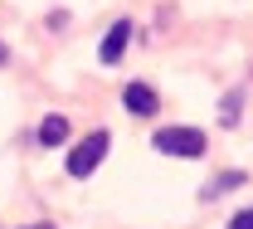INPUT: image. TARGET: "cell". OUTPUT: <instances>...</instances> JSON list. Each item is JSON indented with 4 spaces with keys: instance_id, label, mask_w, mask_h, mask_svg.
<instances>
[{
    "instance_id": "cell-1",
    "label": "cell",
    "mask_w": 253,
    "mask_h": 229,
    "mask_svg": "<svg viewBox=\"0 0 253 229\" xmlns=\"http://www.w3.org/2000/svg\"><path fill=\"white\" fill-rule=\"evenodd\" d=\"M107 146H112V132H107V127L88 132V137L68 151V176H78V181H83V176H93L97 166H102V156H107Z\"/></svg>"
},
{
    "instance_id": "cell-2",
    "label": "cell",
    "mask_w": 253,
    "mask_h": 229,
    "mask_svg": "<svg viewBox=\"0 0 253 229\" xmlns=\"http://www.w3.org/2000/svg\"><path fill=\"white\" fill-rule=\"evenodd\" d=\"M151 146H156L161 156H185V161H195L205 151V132L200 127H161L151 137Z\"/></svg>"
},
{
    "instance_id": "cell-3",
    "label": "cell",
    "mask_w": 253,
    "mask_h": 229,
    "mask_svg": "<svg viewBox=\"0 0 253 229\" xmlns=\"http://www.w3.org/2000/svg\"><path fill=\"white\" fill-rule=\"evenodd\" d=\"M122 107L131 112V117H151L161 102H156V88L151 83H126L122 88Z\"/></svg>"
},
{
    "instance_id": "cell-4",
    "label": "cell",
    "mask_w": 253,
    "mask_h": 229,
    "mask_svg": "<svg viewBox=\"0 0 253 229\" xmlns=\"http://www.w3.org/2000/svg\"><path fill=\"white\" fill-rule=\"evenodd\" d=\"M126 39H131V20H117V25L107 30V39H102L97 59H102V64H117V59L126 54Z\"/></svg>"
},
{
    "instance_id": "cell-5",
    "label": "cell",
    "mask_w": 253,
    "mask_h": 229,
    "mask_svg": "<svg viewBox=\"0 0 253 229\" xmlns=\"http://www.w3.org/2000/svg\"><path fill=\"white\" fill-rule=\"evenodd\" d=\"M34 137H39V146H63V137H68V117H63V112H49V117L39 122Z\"/></svg>"
},
{
    "instance_id": "cell-6",
    "label": "cell",
    "mask_w": 253,
    "mask_h": 229,
    "mask_svg": "<svg viewBox=\"0 0 253 229\" xmlns=\"http://www.w3.org/2000/svg\"><path fill=\"white\" fill-rule=\"evenodd\" d=\"M234 185H244V171H224L214 185H205V200H219V195H229Z\"/></svg>"
},
{
    "instance_id": "cell-7",
    "label": "cell",
    "mask_w": 253,
    "mask_h": 229,
    "mask_svg": "<svg viewBox=\"0 0 253 229\" xmlns=\"http://www.w3.org/2000/svg\"><path fill=\"white\" fill-rule=\"evenodd\" d=\"M239 102H244V93H229V98H224V127H234V122H239Z\"/></svg>"
},
{
    "instance_id": "cell-8",
    "label": "cell",
    "mask_w": 253,
    "mask_h": 229,
    "mask_svg": "<svg viewBox=\"0 0 253 229\" xmlns=\"http://www.w3.org/2000/svg\"><path fill=\"white\" fill-rule=\"evenodd\" d=\"M229 229H253V210H239V215L229 220Z\"/></svg>"
},
{
    "instance_id": "cell-9",
    "label": "cell",
    "mask_w": 253,
    "mask_h": 229,
    "mask_svg": "<svg viewBox=\"0 0 253 229\" xmlns=\"http://www.w3.org/2000/svg\"><path fill=\"white\" fill-rule=\"evenodd\" d=\"M25 229H54V225H25Z\"/></svg>"
}]
</instances>
